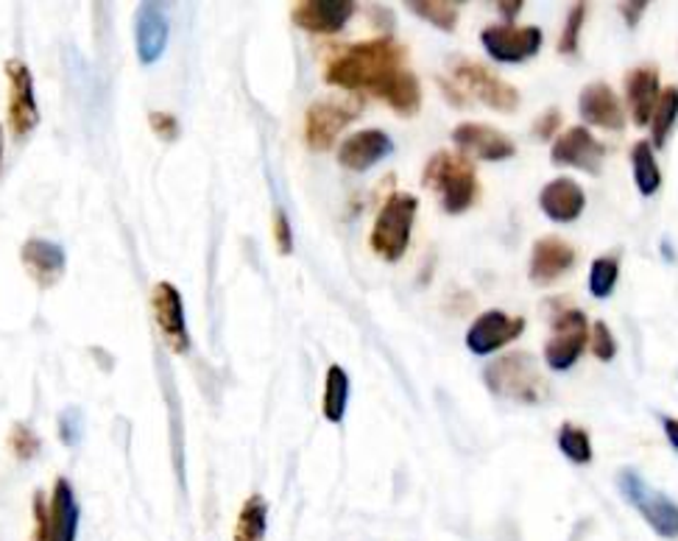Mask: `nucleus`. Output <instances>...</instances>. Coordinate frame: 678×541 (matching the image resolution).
<instances>
[{
	"mask_svg": "<svg viewBox=\"0 0 678 541\" xmlns=\"http://www.w3.org/2000/svg\"><path fill=\"white\" fill-rule=\"evenodd\" d=\"M405 48L391 37H377L343 48L330 59L324 79L349 93H372L379 81L402 70Z\"/></svg>",
	"mask_w": 678,
	"mask_h": 541,
	"instance_id": "nucleus-1",
	"label": "nucleus"
},
{
	"mask_svg": "<svg viewBox=\"0 0 678 541\" xmlns=\"http://www.w3.org/2000/svg\"><path fill=\"white\" fill-rule=\"evenodd\" d=\"M424 187L439 190L442 207L449 215H460L478 201L480 181L475 174V165L467 156L453 154V151H436L424 165L422 174Z\"/></svg>",
	"mask_w": 678,
	"mask_h": 541,
	"instance_id": "nucleus-2",
	"label": "nucleus"
},
{
	"mask_svg": "<svg viewBox=\"0 0 678 541\" xmlns=\"http://www.w3.org/2000/svg\"><path fill=\"white\" fill-rule=\"evenodd\" d=\"M483 383L494 397L511 399L519 404H539L548 397V386L528 352H511L483 368Z\"/></svg>",
	"mask_w": 678,
	"mask_h": 541,
	"instance_id": "nucleus-3",
	"label": "nucleus"
},
{
	"mask_svg": "<svg viewBox=\"0 0 678 541\" xmlns=\"http://www.w3.org/2000/svg\"><path fill=\"white\" fill-rule=\"evenodd\" d=\"M419 199L411 193H391L379 207L377 221L372 226V249L383 260L397 262L408 251L413 221H417Z\"/></svg>",
	"mask_w": 678,
	"mask_h": 541,
	"instance_id": "nucleus-4",
	"label": "nucleus"
},
{
	"mask_svg": "<svg viewBox=\"0 0 678 541\" xmlns=\"http://www.w3.org/2000/svg\"><path fill=\"white\" fill-rule=\"evenodd\" d=\"M617 489L631 508L640 510V517L651 525L662 539H678V505L665 492L654 489L636 469H620Z\"/></svg>",
	"mask_w": 678,
	"mask_h": 541,
	"instance_id": "nucleus-5",
	"label": "nucleus"
},
{
	"mask_svg": "<svg viewBox=\"0 0 678 541\" xmlns=\"http://www.w3.org/2000/svg\"><path fill=\"white\" fill-rule=\"evenodd\" d=\"M447 64L455 84H460L469 95H475L480 104L492 106L494 113H514L519 106L517 87H511L508 81L500 79V75L492 73L486 64L467 57H449Z\"/></svg>",
	"mask_w": 678,
	"mask_h": 541,
	"instance_id": "nucleus-6",
	"label": "nucleus"
},
{
	"mask_svg": "<svg viewBox=\"0 0 678 541\" xmlns=\"http://www.w3.org/2000/svg\"><path fill=\"white\" fill-rule=\"evenodd\" d=\"M363 101L358 95L347 98H318L305 113V143L313 151H327L343 129L361 115Z\"/></svg>",
	"mask_w": 678,
	"mask_h": 541,
	"instance_id": "nucleus-7",
	"label": "nucleus"
},
{
	"mask_svg": "<svg viewBox=\"0 0 678 541\" xmlns=\"http://www.w3.org/2000/svg\"><path fill=\"white\" fill-rule=\"evenodd\" d=\"M550 327H553V336L545 343V363L553 372H566L584 355L586 343H589V321L581 310L564 305L559 313H553Z\"/></svg>",
	"mask_w": 678,
	"mask_h": 541,
	"instance_id": "nucleus-8",
	"label": "nucleus"
},
{
	"mask_svg": "<svg viewBox=\"0 0 678 541\" xmlns=\"http://www.w3.org/2000/svg\"><path fill=\"white\" fill-rule=\"evenodd\" d=\"M541 43V28L539 25H514V23H500V25H486L480 32V45L494 62L503 64H519L528 62L539 54Z\"/></svg>",
	"mask_w": 678,
	"mask_h": 541,
	"instance_id": "nucleus-9",
	"label": "nucleus"
},
{
	"mask_svg": "<svg viewBox=\"0 0 678 541\" xmlns=\"http://www.w3.org/2000/svg\"><path fill=\"white\" fill-rule=\"evenodd\" d=\"M9 129L14 140H25L39 126V104L34 95V75L23 59H9Z\"/></svg>",
	"mask_w": 678,
	"mask_h": 541,
	"instance_id": "nucleus-10",
	"label": "nucleus"
},
{
	"mask_svg": "<svg viewBox=\"0 0 678 541\" xmlns=\"http://www.w3.org/2000/svg\"><path fill=\"white\" fill-rule=\"evenodd\" d=\"M151 310H154L156 327H160L171 352H176V355L190 352V332H187L185 302H182L179 287L171 285V282H156L154 291H151Z\"/></svg>",
	"mask_w": 678,
	"mask_h": 541,
	"instance_id": "nucleus-11",
	"label": "nucleus"
},
{
	"mask_svg": "<svg viewBox=\"0 0 678 541\" xmlns=\"http://www.w3.org/2000/svg\"><path fill=\"white\" fill-rule=\"evenodd\" d=\"M453 143L458 145L460 156L480 162H503L517 154V145L508 134L486 124H460L453 129Z\"/></svg>",
	"mask_w": 678,
	"mask_h": 541,
	"instance_id": "nucleus-12",
	"label": "nucleus"
},
{
	"mask_svg": "<svg viewBox=\"0 0 678 541\" xmlns=\"http://www.w3.org/2000/svg\"><path fill=\"white\" fill-rule=\"evenodd\" d=\"M525 332V318L508 316L503 310H486L472 321L467 332V346L472 355H492L505 343L517 341Z\"/></svg>",
	"mask_w": 678,
	"mask_h": 541,
	"instance_id": "nucleus-13",
	"label": "nucleus"
},
{
	"mask_svg": "<svg viewBox=\"0 0 678 541\" xmlns=\"http://www.w3.org/2000/svg\"><path fill=\"white\" fill-rule=\"evenodd\" d=\"M355 12L358 3L352 0H302L293 7L291 20L307 34H338Z\"/></svg>",
	"mask_w": 678,
	"mask_h": 541,
	"instance_id": "nucleus-14",
	"label": "nucleus"
},
{
	"mask_svg": "<svg viewBox=\"0 0 678 541\" xmlns=\"http://www.w3.org/2000/svg\"><path fill=\"white\" fill-rule=\"evenodd\" d=\"M171 37V20L162 3H140L135 14V48L143 64L160 62Z\"/></svg>",
	"mask_w": 678,
	"mask_h": 541,
	"instance_id": "nucleus-15",
	"label": "nucleus"
},
{
	"mask_svg": "<svg viewBox=\"0 0 678 541\" xmlns=\"http://www.w3.org/2000/svg\"><path fill=\"white\" fill-rule=\"evenodd\" d=\"M604 156V143L592 138V131L584 126H573L570 131H564L550 151V160L556 165H570V168L586 170V174H600Z\"/></svg>",
	"mask_w": 678,
	"mask_h": 541,
	"instance_id": "nucleus-16",
	"label": "nucleus"
},
{
	"mask_svg": "<svg viewBox=\"0 0 678 541\" xmlns=\"http://www.w3.org/2000/svg\"><path fill=\"white\" fill-rule=\"evenodd\" d=\"M20 260H23L25 274L32 277L34 285L54 287L65 277L68 268V257L59 243L48 240V237H32L23 243L20 249Z\"/></svg>",
	"mask_w": 678,
	"mask_h": 541,
	"instance_id": "nucleus-17",
	"label": "nucleus"
},
{
	"mask_svg": "<svg viewBox=\"0 0 678 541\" xmlns=\"http://www.w3.org/2000/svg\"><path fill=\"white\" fill-rule=\"evenodd\" d=\"M578 255L566 240L561 237L548 235L539 237L530 249V266H528V277L534 285H550V282L561 280V277L575 266Z\"/></svg>",
	"mask_w": 678,
	"mask_h": 541,
	"instance_id": "nucleus-18",
	"label": "nucleus"
},
{
	"mask_svg": "<svg viewBox=\"0 0 678 541\" xmlns=\"http://www.w3.org/2000/svg\"><path fill=\"white\" fill-rule=\"evenodd\" d=\"M578 113L586 124L606 131H620L626 126V109H622L620 98L606 81H592L581 90Z\"/></svg>",
	"mask_w": 678,
	"mask_h": 541,
	"instance_id": "nucleus-19",
	"label": "nucleus"
},
{
	"mask_svg": "<svg viewBox=\"0 0 678 541\" xmlns=\"http://www.w3.org/2000/svg\"><path fill=\"white\" fill-rule=\"evenodd\" d=\"M394 143L386 131L379 129H363L355 131L352 138H347L338 149V162H341L347 170H369L372 165L383 162L386 156H391Z\"/></svg>",
	"mask_w": 678,
	"mask_h": 541,
	"instance_id": "nucleus-20",
	"label": "nucleus"
},
{
	"mask_svg": "<svg viewBox=\"0 0 678 541\" xmlns=\"http://www.w3.org/2000/svg\"><path fill=\"white\" fill-rule=\"evenodd\" d=\"M539 207L556 224H573L575 219H581V212L586 207L584 187L570 176H559V179L541 187Z\"/></svg>",
	"mask_w": 678,
	"mask_h": 541,
	"instance_id": "nucleus-21",
	"label": "nucleus"
},
{
	"mask_svg": "<svg viewBox=\"0 0 678 541\" xmlns=\"http://www.w3.org/2000/svg\"><path fill=\"white\" fill-rule=\"evenodd\" d=\"M79 519L81 508L75 499L73 485L70 480L59 478L54 483V494H50L48 505V541H75L79 536Z\"/></svg>",
	"mask_w": 678,
	"mask_h": 541,
	"instance_id": "nucleus-22",
	"label": "nucleus"
},
{
	"mask_svg": "<svg viewBox=\"0 0 678 541\" xmlns=\"http://www.w3.org/2000/svg\"><path fill=\"white\" fill-rule=\"evenodd\" d=\"M659 93V70L647 68V64L629 70V75H626V101H629V113L636 126L651 124Z\"/></svg>",
	"mask_w": 678,
	"mask_h": 541,
	"instance_id": "nucleus-23",
	"label": "nucleus"
},
{
	"mask_svg": "<svg viewBox=\"0 0 678 541\" xmlns=\"http://www.w3.org/2000/svg\"><path fill=\"white\" fill-rule=\"evenodd\" d=\"M372 95H377L379 101H386L394 113L402 115V118H413L422 106V87H419V79L411 70H397L388 79H383L377 87L372 90Z\"/></svg>",
	"mask_w": 678,
	"mask_h": 541,
	"instance_id": "nucleus-24",
	"label": "nucleus"
},
{
	"mask_svg": "<svg viewBox=\"0 0 678 541\" xmlns=\"http://www.w3.org/2000/svg\"><path fill=\"white\" fill-rule=\"evenodd\" d=\"M631 170H634L636 190L642 196H656L662 187V170L656 165L654 145L647 140H636L634 149H631Z\"/></svg>",
	"mask_w": 678,
	"mask_h": 541,
	"instance_id": "nucleus-25",
	"label": "nucleus"
},
{
	"mask_svg": "<svg viewBox=\"0 0 678 541\" xmlns=\"http://www.w3.org/2000/svg\"><path fill=\"white\" fill-rule=\"evenodd\" d=\"M349 404V374L341 366L327 368V380H324V399L322 411L324 419L332 424H341L347 416Z\"/></svg>",
	"mask_w": 678,
	"mask_h": 541,
	"instance_id": "nucleus-26",
	"label": "nucleus"
},
{
	"mask_svg": "<svg viewBox=\"0 0 678 541\" xmlns=\"http://www.w3.org/2000/svg\"><path fill=\"white\" fill-rule=\"evenodd\" d=\"M268 530V503L260 494H252L243 503L235 525V541H266Z\"/></svg>",
	"mask_w": 678,
	"mask_h": 541,
	"instance_id": "nucleus-27",
	"label": "nucleus"
},
{
	"mask_svg": "<svg viewBox=\"0 0 678 541\" xmlns=\"http://www.w3.org/2000/svg\"><path fill=\"white\" fill-rule=\"evenodd\" d=\"M678 120V87H665L656 101V109L651 115V145H665L670 138L673 126Z\"/></svg>",
	"mask_w": 678,
	"mask_h": 541,
	"instance_id": "nucleus-28",
	"label": "nucleus"
},
{
	"mask_svg": "<svg viewBox=\"0 0 678 541\" xmlns=\"http://www.w3.org/2000/svg\"><path fill=\"white\" fill-rule=\"evenodd\" d=\"M405 7L411 9L417 17L442 28V32H453L460 17V3H455V0H408Z\"/></svg>",
	"mask_w": 678,
	"mask_h": 541,
	"instance_id": "nucleus-29",
	"label": "nucleus"
},
{
	"mask_svg": "<svg viewBox=\"0 0 678 541\" xmlns=\"http://www.w3.org/2000/svg\"><path fill=\"white\" fill-rule=\"evenodd\" d=\"M559 449L573 463H589L592 461V442L589 433L578 424H561L559 430Z\"/></svg>",
	"mask_w": 678,
	"mask_h": 541,
	"instance_id": "nucleus-30",
	"label": "nucleus"
},
{
	"mask_svg": "<svg viewBox=\"0 0 678 541\" xmlns=\"http://www.w3.org/2000/svg\"><path fill=\"white\" fill-rule=\"evenodd\" d=\"M620 277V262L617 257H598L589 268V293L595 299H609Z\"/></svg>",
	"mask_w": 678,
	"mask_h": 541,
	"instance_id": "nucleus-31",
	"label": "nucleus"
},
{
	"mask_svg": "<svg viewBox=\"0 0 678 541\" xmlns=\"http://www.w3.org/2000/svg\"><path fill=\"white\" fill-rule=\"evenodd\" d=\"M586 9H589L586 3H573V7H570L564 32H561V37H559V54H564V57L578 54V39H581V28H584Z\"/></svg>",
	"mask_w": 678,
	"mask_h": 541,
	"instance_id": "nucleus-32",
	"label": "nucleus"
},
{
	"mask_svg": "<svg viewBox=\"0 0 678 541\" xmlns=\"http://www.w3.org/2000/svg\"><path fill=\"white\" fill-rule=\"evenodd\" d=\"M39 447H43V442H39V436L28 424H14L12 433H9V449L14 452V458L32 461L34 455L39 452Z\"/></svg>",
	"mask_w": 678,
	"mask_h": 541,
	"instance_id": "nucleus-33",
	"label": "nucleus"
},
{
	"mask_svg": "<svg viewBox=\"0 0 678 541\" xmlns=\"http://www.w3.org/2000/svg\"><path fill=\"white\" fill-rule=\"evenodd\" d=\"M589 346H592V355L598 357L600 363L615 361L617 343H615V336H611V330H609V324H606V321H595V324H592Z\"/></svg>",
	"mask_w": 678,
	"mask_h": 541,
	"instance_id": "nucleus-34",
	"label": "nucleus"
},
{
	"mask_svg": "<svg viewBox=\"0 0 678 541\" xmlns=\"http://www.w3.org/2000/svg\"><path fill=\"white\" fill-rule=\"evenodd\" d=\"M81 436H84V413L79 408H65L59 413V442L65 447H79Z\"/></svg>",
	"mask_w": 678,
	"mask_h": 541,
	"instance_id": "nucleus-35",
	"label": "nucleus"
},
{
	"mask_svg": "<svg viewBox=\"0 0 678 541\" xmlns=\"http://www.w3.org/2000/svg\"><path fill=\"white\" fill-rule=\"evenodd\" d=\"M149 126H151V131H154L156 138L162 140V143H176V140H179L182 129H179V120H176V115L151 113Z\"/></svg>",
	"mask_w": 678,
	"mask_h": 541,
	"instance_id": "nucleus-36",
	"label": "nucleus"
},
{
	"mask_svg": "<svg viewBox=\"0 0 678 541\" xmlns=\"http://www.w3.org/2000/svg\"><path fill=\"white\" fill-rule=\"evenodd\" d=\"M274 240L280 255H291L293 251V232H291V221H288L285 210H274Z\"/></svg>",
	"mask_w": 678,
	"mask_h": 541,
	"instance_id": "nucleus-37",
	"label": "nucleus"
},
{
	"mask_svg": "<svg viewBox=\"0 0 678 541\" xmlns=\"http://www.w3.org/2000/svg\"><path fill=\"white\" fill-rule=\"evenodd\" d=\"M561 126V113L559 109H548V113H541L534 124V134L539 140H550L559 131Z\"/></svg>",
	"mask_w": 678,
	"mask_h": 541,
	"instance_id": "nucleus-38",
	"label": "nucleus"
},
{
	"mask_svg": "<svg viewBox=\"0 0 678 541\" xmlns=\"http://www.w3.org/2000/svg\"><path fill=\"white\" fill-rule=\"evenodd\" d=\"M34 541H48V505L43 494H34Z\"/></svg>",
	"mask_w": 678,
	"mask_h": 541,
	"instance_id": "nucleus-39",
	"label": "nucleus"
},
{
	"mask_svg": "<svg viewBox=\"0 0 678 541\" xmlns=\"http://www.w3.org/2000/svg\"><path fill=\"white\" fill-rule=\"evenodd\" d=\"M645 9H647V0H626V3H617V12L622 14V20H626L629 28H636V23L642 20Z\"/></svg>",
	"mask_w": 678,
	"mask_h": 541,
	"instance_id": "nucleus-40",
	"label": "nucleus"
},
{
	"mask_svg": "<svg viewBox=\"0 0 678 541\" xmlns=\"http://www.w3.org/2000/svg\"><path fill=\"white\" fill-rule=\"evenodd\" d=\"M498 9L505 20H514L519 14V9H525V3L523 0H500Z\"/></svg>",
	"mask_w": 678,
	"mask_h": 541,
	"instance_id": "nucleus-41",
	"label": "nucleus"
},
{
	"mask_svg": "<svg viewBox=\"0 0 678 541\" xmlns=\"http://www.w3.org/2000/svg\"><path fill=\"white\" fill-rule=\"evenodd\" d=\"M665 436L667 442H670V447L678 452V419H665Z\"/></svg>",
	"mask_w": 678,
	"mask_h": 541,
	"instance_id": "nucleus-42",
	"label": "nucleus"
},
{
	"mask_svg": "<svg viewBox=\"0 0 678 541\" xmlns=\"http://www.w3.org/2000/svg\"><path fill=\"white\" fill-rule=\"evenodd\" d=\"M0 162H3V129H0Z\"/></svg>",
	"mask_w": 678,
	"mask_h": 541,
	"instance_id": "nucleus-43",
	"label": "nucleus"
}]
</instances>
